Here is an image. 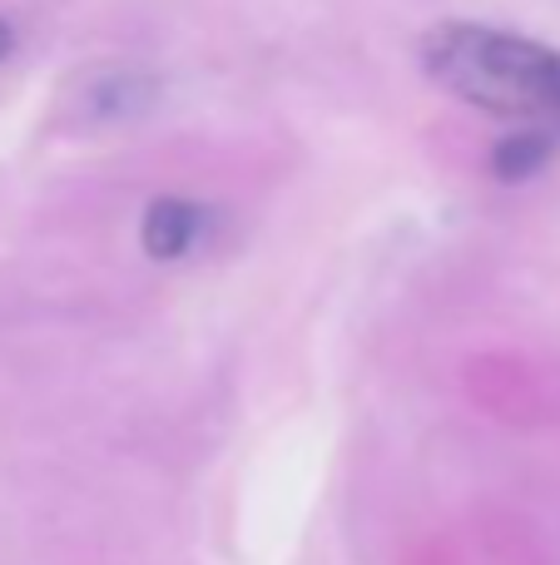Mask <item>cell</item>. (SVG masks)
<instances>
[{
	"label": "cell",
	"mask_w": 560,
	"mask_h": 565,
	"mask_svg": "<svg viewBox=\"0 0 560 565\" xmlns=\"http://www.w3.org/2000/svg\"><path fill=\"white\" fill-rule=\"evenodd\" d=\"M6 50H10V25L0 20V60H6Z\"/></svg>",
	"instance_id": "obj_4"
},
{
	"label": "cell",
	"mask_w": 560,
	"mask_h": 565,
	"mask_svg": "<svg viewBox=\"0 0 560 565\" xmlns=\"http://www.w3.org/2000/svg\"><path fill=\"white\" fill-rule=\"evenodd\" d=\"M541 159H546V139L541 135H526V139H511V145H502V154H496V169H502V174H531Z\"/></svg>",
	"instance_id": "obj_3"
},
{
	"label": "cell",
	"mask_w": 560,
	"mask_h": 565,
	"mask_svg": "<svg viewBox=\"0 0 560 565\" xmlns=\"http://www.w3.org/2000/svg\"><path fill=\"white\" fill-rule=\"evenodd\" d=\"M139 234H144V254L149 258L174 264V258H184L189 248L198 244V234H204V214H198L194 204H184V199H154Z\"/></svg>",
	"instance_id": "obj_2"
},
{
	"label": "cell",
	"mask_w": 560,
	"mask_h": 565,
	"mask_svg": "<svg viewBox=\"0 0 560 565\" xmlns=\"http://www.w3.org/2000/svg\"><path fill=\"white\" fill-rule=\"evenodd\" d=\"M422 65L466 105L560 129V55L536 40L492 25H437L422 40Z\"/></svg>",
	"instance_id": "obj_1"
}]
</instances>
